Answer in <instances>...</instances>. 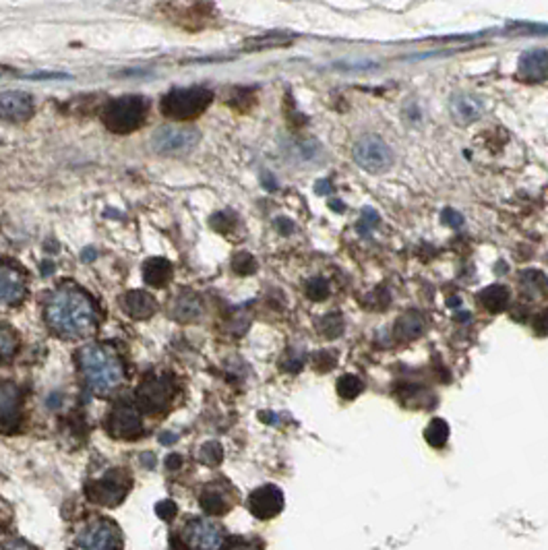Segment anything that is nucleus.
Returning a JSON list of instances; mask_svg holds the SVG:
<instances>
[{"label":"nucleus","instance_id":"obj_1","mask_svg":"<svg viewBox=\"0 0 548 550\" xmlns=\"http://www.w3.org/2000/svg\"><path fill=\"white\" fill-rule=\"evenodd\" d=\"M46 323L60 338L81 340L98 327V311L81 288L65 284L48 298Z\"/></svg>","mask_w":548,"mask_h":550},{"label":"nucleus","instance_id":"obj_2","mask_svg":"<svg viewBox=\"0 0 548 550\" xmlns=\"http://www.w3.org/2000/svg\"><path fill=\"white\" fill-rule=\"evenodd\" d=\"M79 367L85 385L95 395L106 397L114 394L125 381V367L112 348L93 343L79 352Z\"/></svg>","mask_w":548,"mask_h":550},{"label":"nucleus","instance_id":"obj_3","mask_svg":"<svg viewBox=\"0 0 548 550\" xmlns=\"http://www.w3.org/2000/svg\"><path fill=\"white\" fill-rule=\"evenodd\" d=\"M149 102L141 95H122L119 100L108 102L102 112V120L108 130L116 135H128L141 129L147 120Z\"/></svg>","mask_w":548,"mask_h":550},{"label":"nucleus","instance_id":"obj_4","mask_svg":"<svg viewBox=\"0 0 548 550\" xmlns=\"http://www.w3.org/2000/svg\"><path fill=\"white\" fill-rule=\"evenodd\" d=\"M214 102V93L205 87H182L172 89L164 95L160 110L164 116L172 120H190L201 116Z\"/></svg>","mask_w":548,"mask_h":550},{"label":"nucleus","instance_id":"obj_5","mask_svg":"<svg viewBox=\"0 0 548 550\" xmlns=\"http://www.w3.org/2000/svg\"><path fill=\"white\" fill-rule=\"evenodd\" d=\"M182 550H224L225 529L209 518H193L178 529Z\"/></svg>","mask_w":548,"mask_h":550},{"label":"nucleus","instance_id":"obj_6","mask_svg":"<svg viewBox=\"0 0 548 550\" xmlns=\"http://www.w3.org/2000/svg\"><path fill=\"white\" fill-rule=\"evenodd\" d=\"M133 480L125 470H110L104 476L85 484V494L89 501L93 503L104 505V507H116L120 505L125 497L131 491Z\"/></svg>","mask_w":548,"mask_h":550},{"label":"nucleus","instance_id":"obj_7","mask_svg":"<svg viewBox=\"0 0 548 550\" xmlns=\"http://www.w3.org/2000/svg\"><path fill=\"white\" fill-rule=\"evenodd\" d=\"M73 550H122L120 529L110 519H92L75 536Z\"/></svg>","mask_w":548,"mask_h":550},{"label":"nucleus","instance_id":"obj_8","mask_svg":"<svg viewBox=\"0 0 548 550\" xmlns=\"http://www.w3.org/2000/svg\"><path fill=\"white\" fill-rule=\"evenodd\" d=\"M199 130L193 127H160L152 135V149L160 155H187L197 147Z\"/></svg>","mask_w":548,"mask_h":550},{"label":"nucleus","instance_id":"obj_9","mask_svg":"<svg viewBox=\"0 0 548 550\" xmlns=\"http://www.w3.org/2000/svg\"><path fill=\"white\" fill-rule=\"evenodd\" d=\"M176 397V383L166 375L149 377L137 389V404L147 414H162Z\"/></svg>","mask_w":548,"mask_h":550},{"label":"nucleus","instance_id":"obj_10","mask_svg":"<svg viewBox=\"0 0 548 550\" xmlns=\"http://www.w3.org/2000/svg\"><path fill=\"white\" fill-rule=\"evenodd\" d=\"M354 160L362 170L373 172V174H381V172L392 168L393 151L381 139V137L365 135L354 146Z\"/></svg>","mask_w":548,"mask_h":550},{"label":"nucleus","instance_id":"obj_11","mask_svg":"<svg viewBox=\"0 0 548 550\" xmlns=\"http://www.w3.org/2000/svg\"><path fill=\"white\" fill-rule=\"evenodd\" d=\"M108 432L114 439H125V441H135L143 432L141 412L133 402L120 400L114 405V410L108 416Z\"/></svg>","mask_w":548,"mask_h":550},{"label":"nucleus","instance_id":"obj_12","mask_svg":"<svg viewBox=\"0 0 548 550\" xmlns=\"http://www.w3.org/2000/svg\"><path fill=\"white\" fill-rule=\"evenodd\" d=\"M23 395L19 385L0 381V430H13L22 421Z\"/></svg>","mask_w":548,"mask_h":550},{"label":"nucleus","instance_id":"obj_13","mask_svg":"<svg viewBox=\"0 0 548 550\" xmlns=\"http://www.w3.org/2000/svg\"><path fill=\"white\" fill-rule=\"evenodd\" d=\"M284 509V492L278 486L265 484L249 494V511L257 519H271Z\"/></svg>","mask_w":548,"mask_h":550},{"label":"nucleus","instance_id":"obj_14","mask_svg":"<svg viewBox=\"0 0 548 550\" xmlns=\"http://www.w3.org/2000/svg\"><path fill=\"white\" fill-rule=\"evenodd\" d=\"M33 114V100L25 92H4L0 93V120L4 122H25Z\"/></svg>","mask_w":548,"mask_h":550},{"label":"nucleus","instance_id":"obj_15","mask_svg":"<svg viewBox=\"0 0 548 550\" xmlns=\"http://www.w3.org/2000/svg\"><path fill=\"white\" fill-rule=\"evenodd\" d=\"M25 292L23 273L11 265H0V308L22 305Z\"/></svg>","mask_w":548,"mask_h":550},{"label":"nucleus","instance_id":"obj_16","mask_svg":"<svg viewBox=\"0 0 548 550\" xmlns=\"http://www.w3.org/2000/svg\"><path fill=\"white\" fill-rule=\"evenodd\" d=\"M201 507L205 513L209 515H224L234 507V491L224 483H209L201 491Z\"/></svg>","mask_w":548,"mask_h":550},{"label":"nucleus","instance_id":"obj_17","mask_svg":"<svg viewBox=\"0 0 548 550\" xmlns=\"http://www.w3.org/2000/svg\"><path fill=\"white\" fill-rule=\"evenodd\" d=\"M517 77L526 84H544L548 79V50H527L517 63Z\"/></svg>","mask_w":548,"mask_h":550},{"label":"nucleus","instance_id":"obj_18","mask_svg":"<svg viewBox=\"0 0 548 550\" xmlns=\"http://www.w3.org/2000/svg\"><path fill=\"white\" fill-rule=\"evenodd\" d=\"M120 306H122V311L128 315V317L149 319L155 313L157 302H155L152 294L141 292V290H133V292H127L125 297L120 298Z\"/></svg>","mask_w":548,"mask_h":550},{"label":"nucleus","instance_id":"obj_19","mask_svg":"<svg viewBox=\"0 0 548 550\" xmlns=\"http://www.w3.org/2000/svg\"><path fill=\"white\" fill-rule=\"evenodd\" d=\"M203 313V306H201V298L197 297L195 292H178L174 300H172V306H170V315H172L174 321H181V323H190L201 317Z\"/></svg>","mask_w":548,"mask_h":550},{"label":"nucleus","instance_id":"obj_20","mask_svg":"<svg viewBox=\"0 0 548 550\" xmlns=\"http://www.w3.org/2000/svg\"><path fill=\"white\" fill-rule=\"evenodd\" d=\"M451 114H454V119L457 122L468 125V122L481 119L482 102L472 98V95H455V98L451 100Z\"/></svg>","mask_w":548,"mask_h":550},{"label":"nucleus","instance_id":"obj_21","mask_svg":"<svg viewBox=\"0 0 548 550\" xmlns=\"http://www.w3.org/2000/svg\"><path fill=\"white\" fill-rule=\"evenodd\" d=\"M172 273H174L172 263L160 257L146 261V267H143V278H146L147 284L154 288L168 286V281L172 279Z\"/></svg>","mask_w":548,"mask_h":550},{"label":"nucleus","instance_id":"obj_22","mask_svg":"<svg viewBox=\"0 0 548 550\" xmlns=\"http://www.w3.org/2000/svg\"><path fill=\"white\" fill-rule=\"evenodd\" d=\"M478 300H481V305L486 308V311L497 315V313H503L505 308L509 306L511 294L505 286L495 284V286L484 288V290L478 294Z\"/></svg>","mask_w":548,"mask_h":550},{"label":"nucleus","instance_id":"obj_23","mask_svg":"<svg viewBox=\"0 0 548 550\" xmlns=\"http://www.w3.org/2000/svg\"><path fill=\"white\" fill-rule=\"evenodd\" d=\"M422 329H424L422 317L416 311H408L406 315H402V317L395 323V335L400 340H406V342L416 340L418 335L422 333Z\"/></svg>","mask_w":548,"mask_h":550},{"label":"nucleus","instance_id":"obj_24","mask_svg":"<svg viewBox=\"0 0 548 550\" xmlns=\"http://www.w3.org/2000/svg\"><path fill=\"white\" fill-rule=\"evenodd\" d=\"M522 288L527 297L548 298V281L543 273L538 271H526L522 275Z\"/></svg>","mask_w":548,"mask_h":550},{"label":"nucleus","instance_id":"obj_25","mask_svg":"<svg viewBox=\"0 0 548 550\" xmlns=\"http://www.w3.org/2000/svg\"><path fill=\"white\" fill-rule=\"evenodd\" d=\"M19 348V338L9 325L0 323V364L13 359Z\"/></svg>","mask_w":548,"mask_h":550},{"label":"nucleus","instance_id":"obj_26","mask_svg":"<svg viewBox=\"0 0 548 550\" xmlns=\"http://www.w3.org/2000/svg\"><path fill=\"white\" fill-rule=\"evenodd\" d=\"M292 38L284 36V33H267V36H259L252 38L246 42V50H267V48H278V46H286L290 44Z\"/></svg>","mask_w":548,"mask_h":550},{"label":"nucleus","instance_id":"obj_27","mask_svg":"<svg viewBox=\"0 0 548 550\" xmlns=\"http://www.w3.org/2000/svg\"><path fill=\"white\" fill-rule=\"evenodd\" d=\"M424 439H427L429 445L433 447H443L447 443L449 439V424L443 421V418H435V421H430L427 432H424Z\"/></svg>","mask_w":548,"mask_h":550},{"label":"nucleus","instance_id":"obj_28","mask_svg":"<svg viewBox=\"0 0 548 550\" xmlns=\"http://www.w3.org/2000/svg\"><path fill=\"white\" fill-rule=\"evenodd\" d=\"M362 391H365V383H362L356 375H344L338 381V394L344 397V400H354V397H358Z\"/></svg>","mask_w":548,"mask_h":550},{"label":"nucleus","instance_id":"obj_29","mask_svg":"<svg viewBox=\"0 0 548 550\" xmlns=\"http://www.w3.org/2000/svg\"><path fill=\"white\" fill-rule=\"evenodd\" d=\"M319 332L329 340L340 338L341 332H344V319H341V315L340 313L325 315V317L319 321Z\"/></svg>","mask_w":548,"mask_h":550},{"label":"nucleus","instance_id":"obj_30","mask_svg":"<svg viewBox=\"0 0 548 550\" xmlns=\"http://www.w3.org/2000/svg\"><path fill=\"white\" fill-rule=\"evenodd\" d=\"M199 459H201V462L205 464V466H219L222 464V459H224V449H222V445L219 443H216V441H209V443H205L203 447H201V451H199Z\"/></svg>","mask_w":548,"mask_h":550},{"label":"nucleus","instance_id":"obj_31","mask_svg":"<svg viewBox=\"0 0 548 550\" xmlns=\"http://www.w3.org/2000/svg\"><path fill=\"white\" fill-rule=\"evenodd\" d=\"M306 297L311 300H325L329 297V284L323 278H313L306 284Z\"/></svg>","mask_w":548,"mask_h":550},{"label":"nucleus","instance_id":"obj_32","mask_svg":"<svg viewBox=\"0 0 548 550\" xmlns=\"http://www.w3.org/2000/svg\"><path fill=\"white\" fill-rule=\"evenodd\" d=\"M232 270L238 275H251L257 271V263L249 253H238L234 257V263H232Z\"/></svg>","mask_w":548,"mask_h":550},{"label":"nucleus","instance_id":"obj_33","mask_svg":"<svg viewBox=\"0 0 548 550\" xmlns=\"http://www.w3.org/2000/svg\"><path fill=\"white\" fill-rule=\"evenodd\" d=\"M155 511H157V515H160L164 521H172L176 515H178V507H176L174 501L164 499L162 503L155 505Z\"/></svg>","mask_w":548,"mask_h":550},{"label":"nucleus","instance_id":"obj_34","mask_svg":"<svg viewBox=\"0 0 548 550\" xmlns=\"http://www.w3.org/2000/svg\"><path fill=\"white\" fill-rule=\"evenodd\" d=\"M224 550H261V545H257L255 540L241 538V536H236V538L228 540V546H225Z\"/></svg>","mask_w":548,"mask_h":550},{"label":"nucleus","instance_id":"obj_35","mask_svg":"<svg viewBox=\"0 0 548 550\" xmlns=\"http://www.w3.org/2000/svg\"><path fill=\"white\" fill-rule=\"evenodd\" d=\"M532 327L536 335H548V311H540L536 317L532 319Z\"/></svg>","mask_w":548,"mask_h":550},{"label":"nucleus","instance_id":"obj_36","mask_svg":"<svg viewBox=\"0 0 548 550\" xmlns=\"http://www.w3.org/2000/svg\"><path fill=\"white\" fill-rule=\"evenodd\" d=\"M230 224H232V216H228V213H217V216L211 217V226L219 232L228 230Z\"/></svg>","mask_w":548,"mask_h":550},{"label":"nucleus","instance_id":"obj_37","mask_svg":"<svg viewBox=\"0 0 548 550\" xmlns=\"http://www.w3.org/2000/svg\"><path fill=\"white\" fill-rule=\"evenodd\" d=\"M333 362H335V359L327 352H319L317 356H314V367H317L319 370H329L333 367Z\"/></svg>","mask_w":548,"mask_h":550},{"label":"nucleus","instance_id":"obj_38","mask_svg":"<svg viewBox=\"0 0 548 550\" xmlns=\"http://www.w3.org/2000/svg\"><path fill=\"white\" fill-rule=\"evenodd\" d=\"M0 550H33V548L23 540H9L0 546Z\"/></svg>","mask_w":548,"mask_h":550},{"label":"nucleus","instance_id":"obj_39","mask_svg":"<svg viewBox=\"0 0 548 550\" xmlns=\"http://www.w3.org/2000/svg\"><path fill=\"white\" fill-rule=\"evenodd\" d=\"M445 222L451 224V226H462L464 224V217L457 216L455 211H445Z\"/></svg>","mask_w":548,"mask_h":550},{"label":"nucleus","instance_id":"obj_40","mask_svg":"<svg viewBox=\"0 0 548 550\" xmlns=\"http://www.w3.org/2000/svg\"><path fill=\"white\" fill-rule=\"evenodd\" d=\"M182 464V457L181 456H170L168 459H166V466L170 467V470H176L178 466Z\"/></svg>","mask_w":548,"mask_h":550},{"label":"nucleus","instance_id":"obj_41","mask_svg":"<svg viewBox=\"0 0 548 550\" xmlns=\"http://www.w3.org/2000/svg\"><path fill=\"white\" fill-rule=\"evenodd\" d=\"M176 437H172V435H166V437H162V443H172Z\"/></svg>","mask_w":548,"mask_h":550}]
</instances>
